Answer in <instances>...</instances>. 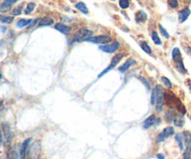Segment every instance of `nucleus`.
Instances as JSON below:
<instances>
[{
    "mask_svg": "<svg viewBox=\"0 0 191 159\" xmlns=\"http://www.w3.org/2000/svg\"><path fill=\"white\" fill-rule=\"evenodd\" d=\"M156 91V110L157 112L160 113L163 109V98H164V91L160 85H157L154 87Z\"/></svg>",
    "mask_w": 191,
    "mask_h": 159,
    "instance_id": "1",
    "label": "nucleus"
},
{
    "mask_svg": "<svg viewBox=\"0 0 191 159\" xmlns=\"http://www.w3.org/2000/svg\"><path fill=\"white\" fill-rule=\"evenodd\" d=\"M92 31L85 29V28H81L78 29L76 32L73 41L74 42H82V41H88L90 38L92 37Z\"/></svg>",
    "mask_w": 191,
    "mask_h": 159,
    "instance_id": "2",
    "label": "nucleus"
},
{
    "mask_svg": "<svg viewBox=\"0 0 191 159\" xmlns=\"http://www.w3.org/2000/svg\"><path fill=\"white\" fill-rule=\"evenodd\" d=\"M41 154V142L39 141L34 142L28 150V159H39Z\"/></svg>",
    "mask_w": 191,
    "mask_h": 159,
    "instance_id": "3",
    "label": "nucleus"
},
{
    "mask_svg": "<svg viewBox=\"0 0 191 159\" xmlns=\"http://www.w3.org/2000/svg\"><path fill=\"white\" fill-rule=\"evenodd\" d=\"M174 134V128L173 127H165L156 138V142H164L167 138L171 137L172 135Z\"/></svg>",
    "mask_w": 191,
    "mask_h": 159,
    "instance_id": "4",
    "label": "nucleus"
},
{
    "mask_svg": "<svg viewBox=\"0 0 191 159\" xmlns=\"http://www.w3.org/2000/svg\"><path fill=\"white\" fill-rule=\"evenodd\" d=\"M123 54L122 53H119V54H116V55H115L114 57H113V59H112V61H111V63L108 65V67L106 68V69H105L99 76H98V77L100 78V77H102L103 76H105L106 73H108L110 70H112V69H114L115 67L117 65V63L122 60V58H123Z\"/></svg>",
    "mask_w": 191,
    "mask_h": 159,
    "instance_id": "5",
    "label": "nucleus"
},
{
    "mask_svg": "<svg viewBox=\"0 0 191 159\" xmlns=\"http://www.w3.org/2000/svg\"><path fill=\"white\" fill-rule=\"evenodd\" d=\"M89 42L94 43V44H106L112 41V38L109 36H106V35H102V36H98V37H91L88 40Z\"/></svg>",
    "mask_w": 191,
    "mask_h": 159,
    "instance_id": "6",
    "label": "nucleus"
},
{
    "mask_svg": "<svg viewBox=\"0 0 191 159\" xmlns=\"http://www.w3.org/2000/svg\"><path fill=\"white\" fill-rule=\"evenodd\" d=\"M119 47V43L115 41L112 44H109V45H105V46H101L99 48L104 51V52H106V53H114L116 52Z\"/></svg>",
    "mask_w": 191,
    "mask_h": 159,
    "instance_id": "7",
    "label": "nucleus"
},
{
    "mask_svg": "<svg viewBox=\"0 0 191 159\" xmlns=\"http://www.w3.org/2000/svg\"><path fill=\"white\" fill-rule=\"evenodd\" d=\"M191 11L188 7H185L183 9H181L178 12V21L180 23H183L184 22H186L188 20V18L189 17Z\"/></svg>",
    "mask_w": 191,
    "mask_h": 159,
    "instance_id": "8",
    "label": "nucleus"
},
{
    "mask_svg": "<svg viewBox=\"0 0 191 159\" xmlns=\"http://www.w3.org/2000/svg\"><path fill=\"white\" fill-rule=\"evenodd\" d=\"M2 129H3V136H4L6 142L9 143L12 140V133H11L9 126L7 123H3L2 124Z\"/></svg>",
    "mask_w": 191,
    "mask_h": 159,
    "instance_id": "9",
    "label": "nucleus"
},
{
    "mask_svg": "<svg viewBox=\"0 0 191 159\" xmlns=\"http://www.w3.org/2000/svg\"><path fill=\"white\" fill-rule=\"evenodd\" d=\"M55 29L57 31H59L60 33L64 34V35H68L70 32H71V27L65 24V23H62V22H58L55 24Z\"/></svg>",
    "mask_w": 191,
    "mask_h": 159,
    "instance_id": "10",
    "label": "nucleus"
},
{
    "mask_svg": "<svg viewBox=\"0 0 191 159\" xmlns=\"http://www.w3.org/2000/svg\"><path fill=\"white\" fill-rule=\"evenodd\" d=\"M30 142H31V138H28V139H26V140L22 143L21 151H20V158L21 159H25L26 151H27V149H28V146H29V144H30Z\"/></svg>",
    "mask_w": 191,
    "mask_h": 159,
    "instance_id": "11",
    "label": "nucleus"
},
{
    "mask_svg": "<svg viewBox=\"0 0 191 159\" xmlns=\"http://www.w3.org/2000/svg\"><path fill=\"white\" fill-rule=\"evenodd\" d=\"M17 1H18V0H4V1L2 2L1 6H0V11H1L2 13H4V12L9 10L10 7H11V6H12L13 4H15Z\"/></svg>",
    "mask_w": 191,
    "mask_h": 159,
    "instance_id": "12",
    "label": "nucleus"
},
{
    "mask_svg": "<svg viewBox=\"0 0 191 159\" xmlns=\"http://www.w3.org/2000/svg\"><path fill=\"white\" fill-rule=\"evenodd\" d=\"M172 58H173V62H175V64L180 63V62H183L182 55H181L180 49H179L178 47H174V48L173 49V52H172Z\"/></svg>",
    "mask_w": 191,
    "mask_h": 159,
    "instance_id": "13",
    "label": "nucleus"
},
{
    "mask_svg": "<svg viewBox=\"0 0 191 159\" xmlns=\"http://www.w3.org/2000/svg\"><path fill=\"white\" fill-rule=\"evenodd\" d=\"M157 120H158V118H157L154 115H151L150 117H148L147 119L144 121V124H143V127L144 128H149L151 127L153 125L157 124Z\"/></svg>",
    "mask_w": 191,
    "mask_h": 159,
    "instance_id": "14",
    "label": "nucleus"
},
{
    "mask_svg": "<svg viewBox=\"0 0 191 159\" xmlns=\"http://www.w3.org/2000/svg\"><path fill=\"white\" fill-rule=\"evenodd\" d=\"M185 122H186V120H185V117H184V115L181 114V113L177 114L175 116L174 119H173V124L178 127H183L184 125H185Z\"/></svg>",
    "mask_w": 191,
    "mask_h": 159,
    "instance_id": "15",
    "label": "nucleus"
},
{
    "mask_svg": "<svg viewBox=\"0 0 191 159\" xmlns=\"http://www.w3.org/2000/svg\"><path fill=\"white\" fill-rule=\"evenodd\" d=\"M135 63H136V62H135L133 59H129V60H127V61L125 62V63H124L123 65H121V66L118 68V70H119V72L124 73V72H126L132 65H134Z\"/></svg>",
    "mask_w": 191,
    "mask_h": 159,
    "instance_id": "16",
    "label": "nucleus"
},
{
    "mask_svg": "<svg viewBox=\"0 0 191 159\" xmlns=\"http://www.w3.org/2000/svg\"><path fill=\"white\" fill-rule=\"evenodd\" d=\"M135 20L138 23L145 22L147 20V15L143 10H139V11H137V13L135 15Z\"/></svg>",
    "mask_w": 191,
    "mask_h": 159,
    "instance_id": "17",
    "label": "nucleus"
},
{
    "mask_svg": "<svg viewBox=\"0 0 191 159\" xmlns=\"http://www.w3.org/2000/svg\"><path fill=\"white\" fill-rule=\"evenodd\" d=\"M53 23V19L50 17H44L39 21L38 23V27H42V26H49L51 25Z\"/></svg>",
    "mask_w": 191,
    "mask_h": 159,
    "instance_id": "18",
    "label": "nucleus"
},
{
    "mask_svg": "<svg viewBox=\"0 0 191 159\" xmlns=\"http://www.w3.org/2000/svg\"><path fill=\"white\" fill-rule=\"evenodd\" d=\"M75 7H76V9H78L80 12H82V13H84V14H88V13H89V9H88L87 6H86L85 3H83V2H78L77 4H76Z\"/></svg>",
    "mask_w": 191,
    "mask_h": 159,
    "instance_id": "19",
    "label": "nucleus"
},
{
    "mask_svg": "<svg viewBox=\"0 0 191 159\" xmlns=\"http://www.w3.org/2000/svg\"><path fill=\"white\" fill-rule=\"evenodd\" d=\"M31 22H32V20H31V19H29V20L21 19V20H19V21L17 22L16 25H17V27H18V28H23V27H25L26 25L30 24Z\"/></svg>",
    "mask_w": 191,
    "mask_h": 159,
    "instance_id": "20",
    "label": "nucleus"
},
{
    "mask_svg": "<svg viewBox=\"0 0 191 159\" xmlns=\"http://www.w3.org/2000/svg\"><path fill=\"white\" fill-rule=\"evenodd\" d=\"M183 139L185 141V143L187 146L191 145V132L189 131H184L183 132Z\"/></svg>",
    "mask_w": 191,
    "mask_h": 159,
    "instance_id": "21",
    "label": "nucleus"
},
{
    "mask_svg": "<svg viewBox=\"0 0 191 159\" xmlns=\"http://www.w3.org/2000/svg\"><path fill=\"white\" fill-rule=\"evenodd\" d=\"M140 47H141V48H142L146 53H147V54H151V53H152L151 47H149V45H148L146 41H142V42L140 43Z\"/></svg>",
    "mask_w": 191,
    "mask_h": 159,
    "instance_id": "22",
    "label": "nucleus"
},
{
    "mask_svg": "<svg viewBox=\"0 0 191 159\" xmlns=\"http://www.w3.org/2000/svg\"><path fill=\"white\" fill-rule=\"evenodd\" d=\"M183 136L181 135V134H176L175 135V141L177 142V143H178V145H179V148H180V150H183L184 149V144H183Z\"/></svg>",
    "mask_w": 191,
    "mask_h": 159,
    "instance_id": "23",
    "label": "nucleus"
},
{
    "mask_svg": "<svg viewBox=\"0 0 191 159\" xmlns=\"http://www.w3.org/2000/svg\"><path fill=\"white\" fill-rule=\"evenodd\" d=\"M174 109L173 108H170L169 111L167 112L166 114V118H167V121L168 122H171L173 119H174Z\"/></svg>",
    "mask_w": 191,
    "mask_h": 159,
    "instance_id": "24",
    "label": "nucleus"
},
{
    "mask_svg": "<svg viewBox=\"0 0 191 159\" xmlns=\"http://www.w3.org/2000/svg\"><path fill=\"white\" fill-rule=\"evenodd\" d=\"M151 37H152L153 42H154L156 45H161V40L158 37V35H157V33L156 31H153L152 36H151Z\"/></svg>",
    "mask_w": 191,
    "mask_h": 159,
    "instance_id": "25",
    "label": "nucleus"
},
{
    "mask_svg": "<svg viewBox=\"0 0 191 159\" xmlns=\"http://www.w3.org/2000/svg\"><path fill=\"white\" fill-rule=\"evenodd\" d=\"M22 8H23V5H20V6L16 7L15 8H13V9L11 10V15H12V16L21 15V13H22Z\"/></svg>",
    "mask_w": 191,
    "mask_h": 159,
    "instance_id": "26",
    "label": "nucleus"
},
{
    "mask_svg": "<svg viewBox=\"0 0 191 159\" xmlns=\"http://www.w3.org/2000/svg\"><path fill=\"white\" fill-rule=\"evenodd\" d=\"M0 21H1L2 23H7V24H8V23H11V22H12L13 17H8V16H3V15H1Z\"/></svg>",
    "mask_w": 191,
    "mask_h": 159,
    "instance_id": "27",
    "label": "nucleus"
},
{
    "mask_svg": "<svg viewBox=\"0 0 191 159\" xmlns=\"http://www.w3.org/2000/svg\"><path fill=\"white\" fill-rule=\"evenodd\" d=\"M183 159H191V145L187 146V149L183 155Z\"/></svg>",
    "mask_w": 191,
    "mask_h": 159,
    "instance_id": "28",
    "label": "nucleus"
},
{
    "mask_svg": "<svg viewBox=\"0 0 191 159\" xmlns=\"http://www.w3.org/2000/svg\"><path fill=\"white\" fill-rule=\"evenodd\" d=\"M158 29H159V31H160V33H161V35L165 37V38H169L170 37V35L168 34V32H167V30L159 23L158 24Z\"/></svg>",
    "mask_w": 191,
    "mask_h": 159,
    "instance_id": "29",
    "label": "nucleus"
},
{
    "mask_svg": "<svg viewBox=\"0 0 191 159\" xmlns=\"http://www.w3.org/2000/svg\"><path fill=\"white\" fill-rule=\"evenodd\" d=\"M175 66H176L177 71H179L180 73H182V74H186V73H187V70H186V68H185L184 62L177 63V64H175Z\"/></svg>",
    "mask_w": 191,
    "mask_h": 159,
    "instance_id": "30",
    "label": "nucleus"
},
{
    "mask_svg": "<svg viewBox=\"0 0 191 159\" xmlns=\"http://www.w3.org/2000/svg\"><path fill=\"white\" fill-rule=\"evenodd\" d=\"M118 5H119V7L122 9H126V8L129 7L130 3H129V0H119L118 1Z\"/></svg>",
    "mask_w": 191,
    "mask_h": 159,
    "instance_id": "31",
    "label": "nucleus"
},
{
    "mask_svg": "<svg viewBox=\"0 0 191 159\" xmlns=\"http://www.w3.org/2000/svg\"><path fill=\"white\" fill-rule=\"evenodd\" d=\"M35 7H36V4H35V3H33V2L29 3V4L27 5L26 8H25V13H26V14L31 13V12L35 9Z\"/></svg>",
    "mask_w": 191,
    "mask_h": 159,
    "instance_id": "32",
    "label": "nucleus"
},
{
    "mask_svg": "<svg viewBox=\"0 0 191 159\" xmlns=\"http://www.w3.org/2000/svg\"><path fill=\"white\" fill-rule=\"evenodd\" d=\"M161 81H162V83L164 84L165 87H167L168 88H172V82L170 81L169 78H167L165 77H161Z\"/></svg>",
    "mask_w": 191,
    "mask_h": 159,
    "instance_id": "33",
    "label": "nucleus"
},
{
    "mask_svg": "<svg viewBox=\"0 0 191 159\" xmlns=\"http://www.w3.org/2000/svg\"><path fill=\"white\" fill-rule=\"evenodd\" d=\"M16 157H17V156H16V152H14L13 150H11V151H9L8 154L7 155V159H17Z\"/></svg>",
    "mask_w": 191,
    "mask_h": 159,
    "instance_id": "34",
    "label": "nucleus"
},
{
    "mask_svg": "<svg viewBox=\"0 0 191 159\" xmlns=\"http://www.w3.org/2000/svg\"><path fill=\"white\" fill-rule=\"evenodd\" d=\"M168 3L172 8H175L178 7V1L177 0H168Z\"/></svg>",
    "mask_w": 191,
    "mask_h": 159,
    "instance_id": "35",
    "label": "nucleus"
},
{
    "mask_svg": "<svg viewBox=\"0 0 191 159\" xmlns=\"http://www.w3.org/2000/svg\"><path fill=\"white\" fill-rule=\"evenodd\" d=\"M39 21H40L39 19H35L34 21H32V22H31V23L29 24V26L27 27V29H28V30L32 29V28H33V27H34V26H35V25H36V24L38 23Z\"/></svg>",
    "mask_w": 191,
    "mask_h": 159,
    "instance_id": "36",
    "label": "nucleus"
},
{
    "mask_svg": "<svg viewBox=\"0 0 191 159\" xmlns=\"http://www.w3.org/2000/svg\"><path fill=\"white\" fill-rule=\"evenodd\" d=\"M138 78L143 82V84H144V85H146V87H147L148 89H150V85H149V83H148V81H147V80L146 79V78H144V77H139Z\"/></svg>",
    "mask_w": 191,
    "mask_h": 159,
    "instance_id": "37",
    "label": "nucleus"
},
{
    "mask_svg": "<svg viewBox=\"0 0 191 159\" xmlns=\"http://www.w3.org/2000/svg\"><path fill=\"white\" fill-rule=\"evenodd\" d=\"M156 103V91L155 89L152 90V95H151V104H155Z\"/></svg>",
    "mask_w": 191,
    "mask_h": 159,
    "instance_id": "38",
    "label": "nucleus"
},
{
    "mask_svg": "<svg viewBox=\"0 0 191 159\" xmlns=\"http://www.w3.org/2000/svg\"><path fill=\"white\" fill-rule=\"evenodd\" d=\"M185 50L189 54V55H191V47H185Z\"/></svg>",
    "mask_w": 191,
    "mask_h": 159,
    "instance_id": "39",
    "label": "nucleus"
},
{
    "mask_svg": "<svg viewBox=\"0 0 191 159\" xmlns=\"http://www.w3.org/2000/svg\"><path fill=\"white\" fill-rule=\"evenodd\" d=\"M157 158L165 159V157H164V156H163V155H161V154H158V155H157Z\"/></svg>",
    "mask_w": 191,
    "mask_h": 159,
    "instance_id": "40",
    "label": "nucleus"
},
{
    "mask_svg": "<svg viewBox=\"0 0 191 159\" xmlns=\"http://www.w3.org/2000/svg\"><path fill=\"white\" fill-rule=\"evenodd\" d=\"M1 30H2V33H5V32H6V28L3 27V26H1Z\"/></svg>",
    "mask_w": 191,
    "mask_h": 159,
    "instance_id": "41",
    "label": "nucleus"
},
{
    "mask_svg": "<svg viewBox=\"0 0 191 159\" xmlns=\"http://www.w3.org/2000/svg\"><path fill=\"white\" fill-rule=\"evenodd\" d=\"M188 87H189V90H190V92H191V80L188 81Z\"/></svg>",
    "mask_w": 191,
    "mask_h": 159,
    "instance_id": "42",
    "label": "nucleus"
},
{
    "mask_svg": "<svg viewBox=\"0 0 191 159\" xmlns=\"http://www.w3.org/2000/svg\"><path fill=\"white\" fill-rule=\"evenodd\" d=\"M190 120H191V116H190Z\"/></svg>",
    "mask_w": 191,
    "mask_h": 159,
    "instance_id": "43",
    "label": "nucleus"
}]
</instances>
